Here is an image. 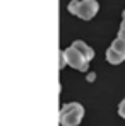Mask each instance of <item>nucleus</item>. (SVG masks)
<instances>
[{
  "instance_id": "10",
  "label": "nucleus",
  "mask_w": 125,
  "mask_h": 126,
  "mask_svg": "<svg viewBox=\"0 0 125 126\" xmlns=\"http://www.w3.org/2000/svg\"><path fill=\"white\" fill-rule=\"evenodd\" d=\"M118 36H120L122 39H125V31H122V29H118Z\"/></svg>"
},
{
  "instance_id": "1",
  "label": "nucleus",
  "mask_w": 125,
  "mask_h": 126,
  "mask_svg": "<svg viewBox=\"0 0 125 126\" xmlns=\"http://www.w3.org/2000/svg\"><path fill=\"white\" fill-rule=\"evenodd\" d=\"M84 118V107L79 102H69L63 104L60 109V116L58 121L62 126H79Z\"/></svg>"
},
{
  "instance_id": "3",
  "label": "nucleus",
  "mask_w": 125,
  "mask_h": 126,
  "mask_svg": "<svg viewBox=\"0 0 125 126\" xmlns=\"http://www.w3.org/2000/svg\"><path fill=\"white\" fill-rule=\"evenodd\" d=\"M100 10V3L96 0H79V7L75 16L82 21H91Z\"/></svg>"
},
{
  "instance_id": "11",
  "label": "nucleus",
  "mask_w": 125,
  "mask_h": 126,
  "mask_svg": "<svg viewBox=\"0 0 125 126\" xmlns=\"http://www.w3.org/2000/svg\"><path fill=\"white\" fill-rule=\"evenodd\" d=\"M120 29L125 31V19H122V22H120Z\"/></svg>"
},
{
  "instance_id": "4",
  "label": "nucleus",
  "mask_w": 125,
  "mask_h": 126,
  "mask_svg": "<svg viewBox=\"0 0 125 126\" xmlns=\"http://www.w3.org/2000/svg\"><path fill=\"white\" fill-rule=\"evenodd\" d=\"M72 48H75V49L82 55L87 62H91V60L94 58V49H93V48H89L84 41H79V39H77V41H74V43H72Z\"/></svg>"
},
{
  "instance_id": "12",
  "label": "nucleus",
  "mask_w": 125,
  "mask_h": 126,
  "mask_svg": "<svg viewBox=\"0 0 125 126\" xmlns=\"http://www.w3.org/2000/svg\"><path fill=\"white\" fill-rule=\"evenodd\" d=\"M122 19H125V10H124V14H122Z\"/></svg>"
},
{
  "instance_id": "7",
  "label": "nucleus",
  "mask_w": 125,
  "mask_h": 126,
  "mask_svg": "<svg viewBox=\"0 0 125 126\" xmlns=\"http://www.w3.org/2000/svg\"><path fill=\"white\" fill-rule=\"evenodd\" d=\"M77 7H79V0H72V2H69V12L70 14H74L75 16V12H77Z\"/></svg>"
},
{
  "instance_id": "2",
  "label": "nucleus",
  "mask_w": 125,
  "mask_h": 126,
  "mask_svg": "<svg viewBox=\"0 0 125 126\" xmlns=\"http://www.w3.org/2000/svg\"><path fill=\"white\" fill-rule=\"evenodd\" d=\"M63 55H65V62H67L69 66H72V68H75V70H81V72H86V70L89 68V62L84 58L75 48L70 46V48L63 49Z\"/></svg>"
},
{
  "instance_id": "5",
  "label": "nucleus",
  "mask_w": 125,
  "mask_h": 126,
  "mask_svg": "<svg viewBox=\"0 0 125 126\" xmlns=\"http://www.w3.org/2000/svg\"><path fill=\"white\" fill-rule=\"evenodd\" d=\"M104 56H106V62L110 63V65H120V63L125 62V55H124V53H120V51L113 49L111 46L106 49Z\"/></svg>"
},
{
  "instance_id": "9",
  "label": "nucleus",
  "mask_w": 125,
  "mask_h": 126,
  "mask_svg": "<svg viewBox=\"0 0 125 126\" xmlns=\"http://www.w3.org/2000/svg\"><path fill=\"white\" fill-rule=\"evenodd\" d=\"M65 65H67V62H65V55H63V51H60V63H58V66L63 68Z\"/></svg>"
},
{
  "instance_id": "6",
  "label": "nucleus",
  "mask_w": 125,
  "mask_h": 126,
  "mask_svg": "<svg viewBox=\"0 0 125 126\" xmlns=\"http://www.w3.org/2000/svg\"><path fill=\"white\" fill-rule=\"evenodd\" d=\"M111 48H113V49H117V51H120V53H124V55H125V39H122V38L118 36L117 39H113V43H111Z\"/></svg>"
},
{
  "instance_id": "8",
  "label": "nucleus",
  "mask_w": 125,
  "mask_h": 126,
  "mask_svg": "<svg viewBox=\"0 0 125 126\" xmlns=\"http://www.w3.org/2000/svg\"><path fill=\"white\" fill-rule=\"evenodd\" d=\"M118 116L125 119V99L120 102V104H118Z\"/></svg>"
}]
</instances>
